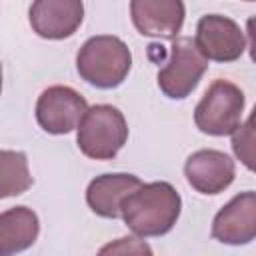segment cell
I'll return each instance as SVG.
<instances>
[{"mask_svg": "<svg viewBox=\"0 0 256 256\" xmlns=\"http://www.w3.org/2000/svg\"><path fill=\"white\" fill-rule=\"evenodd\" d=\"M182 200L176 188L168 182L140 184L120 204L124 224L138 236H162L170 232L180 216Z\"/></svg>", "mask_w": 256, "mask_h": 256, "instance_id": "cell-1", "label": "cell"}, {"mask_svg": "<svg viewBox=\"0 0 256 256\" xmlns=\"http://www.w3.org/2000/svg\"><path fill=\"white\" fill-rule=\"evenodd\" d=\"M132 68L130 48L110 34L88 38L76 54V70L88 84L110 90L124 82Z\"/></svg>", "mask_w": 256, "mask_h": 256, "instance_id": "cell-2", "label": "cell"}, {"mask_svg": "<svg viewBox=\"0 0 256 256\" xmlns=\"http://www.w3.org/2000/svg\"><path fill=\"white\" fill-rule=\"evenodd\" d=\"M76 130L78 148L94 160H112L128 140L126 118L110 104L90 106Z\"/></svg>", "mask_w": 256, "mask_h": 256, "instance_id": "cell-3", "label": "cell"}, {"mask_svg": "<svg viewBox=\"0 0 256 256\" xmlns=\"http://www.w3.org/2000/svg\"><path fill=\"white\" fill-rule=\"evenodd\" d=\"M244 104V92L236 84L214 80L194 108V122L200 132L210 136L234 134L242 122Z\"/></svg>", "mask_w": 256, "mask_h": 256, "instance_id": "cell-4", "label": "cell"}, {"mask_svg": "<svg viewBox=\"0 0 256 256\" xmlns=\"http://www.w3.org/2000/svg\"><path fill=\"white\" fill-rule=\"evenodd\" d=\"M206 68L208 60L200 54L194 40L188 36H178L170 46V56L164 68L158 72V86L168 98L182 100L192 94Z\"/></svg>", "mask_w": 256, "mask_h": 256, "instance_id": "cell-5", "label": "cell"}, {"mask_svg": "<svg viewBox=\"0 0 256 256\" xmlns=\"http://www.w3.org/2000/svg\"><path fill=\"white\" fill-rule=\"evenodd\" d=\"M194 44L206 60L214 62H234L246 50L242 28L222 14H206L198 20Z\"/></svg>", "mask_w": 256, "mask_h": 256, "instance_id": "cell-6", "label": "cell"}, {"mask_svg": "<svg viewBox=\"0 0 256 256\" xmlns=\"http://www.w3.org/2000/svg\"><path fill=\"white\" fill-rule=\"evenodd\" d=\"M88 102L70 86H50L36 102V120L48 134H68L78 128Z\"/></svg>", "mask_w": 256, "mask_h": 256, "instance_id": "cell-7", "label": "cell"}, {"mask_svg": "<svg viewBox=\"0 0 256 256\" xmlns=\"http://www.w3.org/2000/svg\"><path fill=\"white\" fill-rule=\"evenodd\" d=\"M212 236L230 246L250 244L256 236V194L252 190L236 194L218 210L212 222Z\"/></svg>", "mask_w": 256, "mask_h": 256, "instance_id": "cell-8", "label": "cell"}, {"mask_svg": "<svg viewBox=\"0 0 256 256\" xmlns=\"http://www.w3.org/2000/svg\"><path fill=\"white\" fill-rule=\"evenodd\" d=\"M184 174L188 184L200 194H220L224 192L236 174L234 160L220 150H198L188 156L184 164Z\"/></svg>", "mask_w": 256, "mask_h": 256, "instance_id": "cell-9", "label": "cell"}, {"mask_svg": "<svg viewBox=\"0 0 256 256\" xmlns=\"http://www.w3.org/2000/svg\"><path fill=\"white\" fill-rule=\"evenodd\" d=\"M84 18L80 0H38L30 6L32 30L46 40H64L72 36Z\"/></svg>", "mask_w": 256, "mask_h": 256, "instance_id": "cell-10", "label": "cell"}, {"mask_svg": "<svg viewBox=\"0 0 256 256\" xmlns=\"http://www.w3.org/2000/svg\"><path fill=\"white\" fill-rule=\"evenodd\" d=\"M130 14L136 30L152 38H178L184 24V4L180 0H132Z\"/></svg>", "mask_w": 256, "mask_h": 256, "instance_id": "cell-11", "label": "cell"}, {"mask_svg": "<svg viewBox=\"0 0 256 256\" xmlns=\"http://www.w3.org/2000/svg\"><path fill=\"white\" fill-rule=\"evenodd\" d=\"M140 178L126 172L96 176L86 190V202L90 210L102 218H118L122 200L140 186Z\"/></svg>", "mask_w": 256, "mask_h": 256, "instance_id": "cell-12", "label": "cell"}, {"mask_svg": "<svg viewBox=\"0 0 256 256\" xmlns=\"http://www.w3.org/2000/svg\"><path fill=\"white\" fill-rule=\"evenodd\" d=\"M40 232L38 216L32 208L16 206L0 214V256H14L30 248Z\"/></svg>", "mask_w": 256, "mask_h": 256, "instance_id": "cell-13", "label": "cell"}, {"mask_svg": "<svg viewBox=\"0 0 256 256\" xmlns=\"http://www.w3.org/2000/svg\"><path fill=\"white\" fill-rule=\"evenodd\" d=\"M32 186L28 158L18 150H0V198L20 196Z\"/></svg>", "mask_w": 256, "mask_h": 256, "instance_id": "cell-14", "label": "cell"}, {"mask_svg": "<svg viewBox=\"0 0 256 256\" xmlns=\"http://www.w3.org/2000/svg\"><path fill=\"white\" fill-rule=\"evenodd\" d=\"M96 256H154L146 240L138 236H122L104 244Z\"/></svg>", "mask_w": 256, "mask_h": 256, "instance_id": "cell-15", "label": "cell"}, {"mask_svg": "<svg viewBox=\"0 0 256 256\" xmlns=\"http://www.w3.org/2000/svg\"><path fill=\"white\" fill-rule=\"evenodd\" d=\"M252 116L246 120L244 126H238V130L232 136V148L234 154L244 162V166L248 170L254 168V128H252Z\"/></svg>", "mask_w": 256, "mask_h": 256, "instance_id": "cell-16", "label": "cell"}, {"mask_svg": "<svg viewBox=\"0 0 256 256\" xmlns=\"http://www.w3.org/2000/svg\"><path fill=\"white\" fill-rule=\"evenodd\" d=\"M0 92H2V64H0Z\"/></svg>", "mask_w": 256, "mask_h": 256, "instance_id": "cell-17", "label": "cell"}]
</instances>
